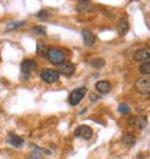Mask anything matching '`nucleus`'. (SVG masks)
Instances as JSON below:
<instances>
[{
    "label": "nucleus",
    "mask_w": 150,
    "mask_h": 159,
    "mask_svg": "<svg viewBox=\"0 0 150 159\" xmlns=\"http://www.w3.org/2000/svg\"><path fill=\"white\" fill-rule=\"evenodd\" d=\"M65 51L61 49V48H49L48 49V52H46V58L49 59L51 62L54 64H61L65 61Z\"/></svg>",
    "instance_id": "1"
},
{
    "label": "nucleus",
    "mask_w": 150,
    "mask_h": 159,
    "mask_svg": "<svg viewBox=\"0 0 150 159\" xmlns=\"http://www.w3.org/2000/svg\"><path fill=\"white\" fill-rule=\"evenodd\" d=\"M85 94H87V87H79V88H77V90H74V91L69 94V97H68L69 104L78 106L79 103H81V100L85 97Z\"/></svg>",
    "instance_id": "2"
},
{
    "label": "nucleus",
    "mask_w": 150,
    "mask_h": 159,
    "mask_svg": "<svg viewBox=\"0 0 150 159\" xmlns=\"http://www.w3.org/2000/svg\"><path fill=\"white\" fill-rule=\"evenodd\" d=\"M41 78L45 81V83L48 84H54L58 81L59 78V72L56 71V70H52V68H46V70H43L41 74Z\"/></svg>",
    "instance_id": "3"
},
{
    "label": "nucleus",
    "mask_w": 150,
    "mask_h": 159,
    "mask_svg": "<svg viewBox=\"0 0 150 159\" xmlns=\"http://www.w3.org/2000/svg\"><path fill=\"white\" fill-rule=\"evenodd\" d=\"M35 68H36V62H35L33 59H25L23 62H22V78L26 80V78H29L30 75V72L33 71Z\"/></svg>",
    "instance_id": "4"
},
{
    "label": "nucleus",
    "mask_w": 150,
    "mask_h": 159,
    "mask_svg": "<svg viewBox=\"0 0 150 159\" xmlns=\"http://www.w3.org/2000/svg\"><path fill=\"white\" fill-rule=\"evenodd\" d=\"M75 136L84 139V140H88V139H91V136H92V129L87 125H81L75 130Z\"/></svg>",
    "instance_id": "5"
},
{
    "label": "nucleus",
    "mask_w": 150,
    "mask_h": 159,
    "mask_svg": "<svg viewBox=\"0 0 150 159\" xmlns=\"http://www.w3.org/2000/svg\"><path fill=\"white\" fill-rule=\"evenodd\" d=\"M136 90L140 94H149L150 93V80L149 77H143L136 83Z\"/></svg>",
    "instance_id": "6"
},
{
    "label": "nucleus",
    "mask_w": 150,
    "mask_h": 159,
    "mask_svg": "<svg viewBox=\"0 0 150 159\" xmlns=\"http://www.w3.org/2000/svg\"><path fill=\"white\" fill-rule=\"evenodd\" d=\"M59 71L62 72L64 75H72L75 71V65L72 62H69V61H64V62L59 64Z\"/></svg>",
    "instance_id": "7"
},
{
    "label": "nucleus",
    "mask_w": 150,
    "mask_h": 159,
    "mask_svg": "<svg viewBox=\"0 0 150 159\" xmlns=\"http://www.w3.org/2000/svg\"><path fill=\"white\" fill-rule=\"evenodd\" d=\"M136 61H142V62H150V52L149 49H139L134 52V57H133Z\"/></svg>",
    "instance_id": "8"
},
{
    "label": "nucleus",
    "mask_w": 150,
    "mask_h": 159,
    "mask_svg": "<svg viewBox=\"0 0 150 159\" xmlns=\"http://www.w3.org/2000/svg\"><path fill=\"white\" fill-rule=\"evenodd\" d=\"M82 36H84V43L87 46H92L95 43V35L92 34L90 29H84L82 30Z\"/></svg>",
    "instance_id": "9"
},
{
    "label": "nucleus",
    "mask_w": 150,
    "mask_h": 159,
    "mask_svg": "<svg viewBox=\"0 0 150 159\" xmlns=\"http://www.w3.org/2000/svg\"><path fill=\"white\" fill-rule=\"evenodd\" d=\"M7 142L10 143L12 146H15V148H20V146H23V139H22L20 136L15 134V133H9V136H7Z\"/></svg>",
    "instance_id": "10"
},
{
    "label": "nucleus",
    "mask_w": 150,
    "mask_h": 159,
    "mask_svg": "<svg viewBox=\"0 0 150 159\" xmlns=\"http://www.w3.org/2000/svg\"><path fill=\"white\" fill-rule=\"evenodd\" d=\"M95 90L100 94H107V93H110V90H111V84L108 83V81H98V83L95 84Z\"/></svg>",
    "instance_id": "11"
},
{
    "label": "nucleus",
    "mask_w": 150,
    "mask_h": 159,
    "mask_svg": "<svg viewBox=\"0 0 150 159\" xmlns=\"http://www.w3.org/2000/svg\"><path fill=\"white\" fill-rule=\"evenodd\" d=\"M130 29V25H129V20H127V17H121L120 22H118V34L121 36H124Z\"/></svg>",
    "instance_id": "12"
},
{
    "label": "nucleus",
    "mask_w": 150,
    "mask_h": 159,
    "mask_svg": "<svg viewBox=\"0 0 150 159\" xmlns=\"http://www.w3.org/2000/svg\"><path fill=\"white\" fill-rule=\"evenodd\" d=\"M94 9V4L90 2H78L77 3V10L78 12H91Z\"/></svg>",
    "instance_id": "13"
},
{
    "label": "nucleus",
    "mask_w": 150,
    "mask_h": 159,
    "mask_svg": "<svg viewBox=\"0 0 150 159\" xmlns=\"http://www.w3.org/2000/svg\"><path fill=\"white\" fill-rule=\"evenodd\" d=\"M48 46L45 45V42H39L38 43V54L42 55V57H46V52H48Z\"/></svg>",
    "instance_id": "14"
},
{
    "label": "nucleus",
    "mask_w": 150,
    "mask_h": 159,
    "mask_svg": "<svg viewBox=\"0 0 150 159\" xmlns=\"http://www.w3.org/2000/svg\"><path fill=\"white\" fill-rule=\"evenodd\" d=\"M90 64H91L94 68H103L104 67V64H105V61L103 58H94V59H91V62Z\"/></svg>",
    "instance_id": "15"
},
{
    "label": "nucleus",
    "mask_w": 150,
    "mask_h": 159,
    "mask_svg": "<svg viewBox=\"0 0 150 159\" xmlns=\"http://www.w3.org/2000/svg\"><path fill=\"white\" fill-rule=\"evenodd\" d=\"M134 140H136V139H134V136L131 133H126L124 136H123V142H124L126 145H133Z\"/></svg>",
    "instance_id": "16"
},
{
    "label": "nucleus",
    "mask_w": 150,
    "mask_h": 159,
    "mask_svg": "<svg viewBox=\"0 0 150 159\" xmlns=\"http://www.w3.org/2000/svg\"><path fill=\"white\" fill-rule=\"evenodd\" d=\"M140 72L144 74V75H149L150 74V62H143L140 65Z\"/></svg>",
    "instance_id": "17"
},
{
    "label": "nucleus",
    "mask_w": 150,
    "mask_h": 159,
    "mask_svg": "<svg viewBox=\"0 0 150 159\" xmlns=\"http://www.w3.org/2000/svg\"><path fill=\"white\" fill-rule=\"evenodd\" d=\"M25 25H26V22H10L7 25V29L12 30L15 28H20V26H25Z\"/></svg>",
    "instance_id": "18"
},
{
    "label": "nucleus",
    "mask_w": 150,
    "mask_h": 159,
    "mask_svg": "<svg viewBox=\"0 0 150 159\" xmlns=\"http://www.w3.org/2000/svg\"><path fill=\"white\" fill-rule=\"evenodd\" d=\"M48 16H49V10H41V12L38 13V17H39V19H42V20L48 19Z\"/></svg>",
    "instance_id": "19"
},
{
    "label": "nucleus",
    "mask_w": 150,
    "mask_h": 159,
    "mask_svg": "<svg viewBox=\"0 0 150 159\" xmlns=\"http://www.w3.org/2000/svg\"><path fill=\"white\" fill-rule=\"evenodd\" d=\"M118 111H120V113H123V114H127L130 111V109H129V106H127V104H120Z\"/></svg>",
    "instance_id": "20"
},
{
    "label": "nucleus",
    "mask_w": 150,
    "mask_h": 159,
    "mask_svg": "<svg viewBox=\"0 0 150 159\" xmlns=\"http://www.w3.org/2000/svg\"><path fill=\"white\" fill-rule=\"evenodd\" d=\"M137 120H139V123H137L139 129H143V127L146 126V117H139Z\"/></svg>",
    "instance_id": "21"
},
{
    "label": "nucleus",
    "mask_w": 150,
    "mask_h": 159,
    "mask_svg": "<svg viewBox=\"0 0 150 159\" xmlns=\"http://www.w3.org/2000/svg\"><path fill=\"white\" fill-rule=\"evenodd\" d=\"M33 30H35V32H38V34H42V35L46 34V32H45V28H42V26H35Z\"/></svg>",
    "instance_id": "22"
},
{
    "label": "nucleus",
    "mask_w": 150,
    "mask_h": 159,
    "mask_svg": "<svg viewBox=\"0 0 150 159\" xmlns=\"http://www.w3.org/2000/svg\"><path fill=\"white\" fill-rule=\"evenodd\" d=\"M29 159H42L41 155H36V153H32V155L29 156Z\"/></svg>",
    "instance_id": "23"
}]
</instances>
